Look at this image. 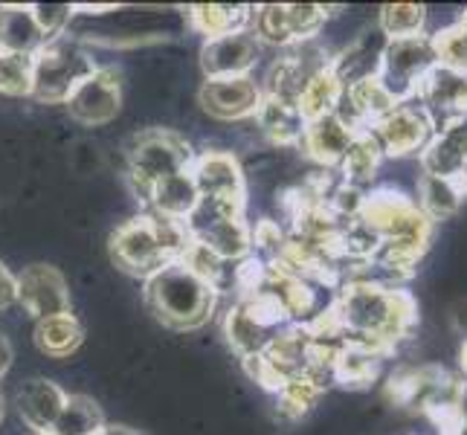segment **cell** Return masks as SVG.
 Returning <instances> with one entry per match:
<instances>
[{
  "instance_id": "6da1fadb",
  "label": "cell",
  "mask_w": 467,
  "mask_h": 435,
  "mask_svg": "<svg viewBox=\"0 0 467 435\" xmlns=\"http://www.w3.org/2000/svg\"><path fill=\"white\" fill-rule=\"evenodd\" d=\"M331 314L343 328L346 340L375 343L383 348H395L398 340L415 328L418 305L415 296L404 287H392L375 279L346 282L331 302Z\"/></svg>"
},
{
  "instance_id": "7a4b0ae2",
  "label": "cell",
  "mask_w": 467,
  "mask_h": 435,
  "mask_svg": "<svg viewBox=\"0 0 467 435\" xmlns=\"http://www.w3.org/2000/svg\"><path fill=\"white\" fill-rule=\"evenodd\" d=\"M189 244V230L181 221H169L160 215H137L125 221L110 235V259L131 276L149 279L157 270L181 259Z\"/></svg>"
},
{
  "instance_id": "3957f363",
  "label": "cell",
  "mask_w": 467,
  "mask_h": 435,
  "mask_svg": "<svg viewBox=\"0 0 467 435\" xmlns=\"http://www.w3.org/2000/svg\"><path fill=\"white\" fill-rule=\"evenodd\" d=\"M218 290L181 262H171L146 279L149 311L174 331H195L213 316Z\"/></svg>"
},
{
  "instance_id": "277c9868",
  "label": "cell",
  "mask_w": 467,
  "mask_h": 435,
  "mask_svg": "<svg viewBox=\"0 0 467 435\" xmlns=\"http://www.w3.org/2000/svg\"><path fill=\"white\" fill-rule=\"evenodd\" d=\"M192 163H195V151H192L189 140L169 128L142 131L128 145V181L142 201H149L151 189L160 181L189 171Z\"/></svg>"
},
{
  "instance_id": "5b68a950",
  "label": "cell",
  "mask_w": 467,
  "mask_h": 435,
  "mask_svg": "<svg viewBox=\"0 0 467 435\" xmlns=\"http://www.w3.org/2000/svg\"><path fill=\"white\" fill-rule=\"evenodd\" d=\"M96 70V61L78 41H47L32 56V99L41 105H64L70 93Z\"/></svg>"
},
{
  "instance_id": "8992f818",
  "label": "cell",
  "mask_w": 467,
  "mask_h": 435,
  "mask_svg": "<svg viewBox=\"0 0 467 435\" xmlns=\"http://www.w3.org/2000/svg\"><path fill=\"white\" fill-rule=\"evenodd\" d=\"M363 223H368L380 241H418V244H430L432 241V223L415 198L404 195L392 186H383L375 192H366L363 209L358 215Z\"/></svg>"
},
{
  "instance_id": "52a82bcc",
  "label": "cell",
  "mask_w": 467,
  "mask_h": 435,
  "mask_svg": "<svg viewBox=\"0 0 467 435\" xmlns=\"http://www.w3.org/2000/svg\"><path fill=\"white\" fill-rule=\"evenodd\" d=\"M432 67H436V53H432V41L424 32L415 38L386 41L375 76L395 102H410Z\"/></svg>"
},
{
  "instance_id": "ba28073f",
  "label": "cell",
  "mask_w": 467,
  "mask_h": 435,
  "mask_svg": "<svg viewBox=\"0 0 467 435\" xmlns=\"http://www.w3.org/2000/svg\"><path fill=\"white\" fill-rule=\"evenodd\" d=\"M285 326H291L285 311L267 294H259L253 299H238L233 305L227 319H223V337H227L230 348L238 357L247 360L262 354Z\"/></svg>"
},
{
  "instance_id": "9c48e42d",
  "label": "cell",
  "mask_w": 467,
  "mask_h": 435,
  "mask_svg": "<svg viewBox=\"0 0 467 435\" xmlns=\"http://www.w3.org/2000/svg\"><path fill=\"white\" fill-rule=\"evenodd\" d=\"M372 137L378 140L383 157H410V154H421L427 149V142L436 137L432 134V125L424 114V108L415 99L410 102H398L389 114L378 119L372 128Z\"/></svg>"
},
{
  "instance_id": "30bf717a",
  "label": "cell",
  "mask_w": 467,
  "mask_h": 435,
  "mask_svg": "<svg viewBox=\"0 0 467 435\" xmlns=\"http://www.w3.org/2000/svg\"><path fill=\"white\" fill-rule=\"evenodd\" d=\"M415 102L424 108L432 134H441L444 128L467 117V73H456L436 64L424 76L421 88L415 93Z\"/></svg>"
},
{
  "instance_id": "8fae6325",
  "label": "cell",
  "mask_w": 467,
  "mask_h": 435,
  "mask_svg": "<svg viewBox=\"0 0 467 435\" xmlns=\"http://www.w3.org/2000/svg\"><path fill=\"white\" fill-rule=\"evenodd\" d=\"M67 114L88 128H99L114 122L119 108H122V88H119V73L114 67H96L82 85H78L70 99L64 102Z\"/></svg>"
},
{
  "instance_id": "7c38bea8",
  "label": "cell",
  "mask_w": 467,
  "mask_h": 435,
  "mask_svg": "<svg viewBox=\"0 0 467 435\" xmlns=\"http://www.w3.org/2000/svg\"><path fill=\"white\" fill-rule=\"evenodd\" d=\"M18 302L36 319L70 314V285L53 264H29L18 276Z\"/></svg>"
},
{
  "instance_id": "4fadbf2b",
  "label": "cell",
  "mask_w": 467,
  "mask_h": 435,
  "mask_svg": "<svg viewBox=\"0 0 467 435\" xmlns=\"http://www.w3.org/2000/svg\"><path fill=\"white\" fill-rule=\"evenodd\" d=\"M198 102L209 117L235 122L255 117L262 105V88L253 82L250 76L238 78H206L198 90Z\"/></svg>"
},
{
  "instance_id": "5bb4252c",
  "label": "cell",
  "mask_w": 467,
  "mask_h": 435,
  "mask_svg": "<svg viewBox=\"0 0 467 435\" xmlns=\"http://www.w3.org/2000/svg\"><path fill=\"white\" fill-rule=\"evenodd\" d=\"M259 56H262V41L253 36V29H244L223 38L203 41L201 67L206 78H238V76H250Z\"/></svg>"
},
{
  "instance_id": "9a60e30c",
  "label": "cell",
  "mask_w": 467,
  "mask_h": 435,
  "mask_svg": "<svg viewBox=\"0 0 467 435\" xmlns=\"http://www.w3.org/2000/svg\"><path fill=\"white\" fill-rule=\"evenodd\" d=\"M201 198H244V171L238 157L230 151H203L195 154V163L189 169Z\"/></svg>"
},
{
  "instance_id": "2e32d148",
  "label": "cell",
  "mask_w": 467,
  "mask_h": 435,
  "mask_svg": "<svg viewBox=\"0 0 467 435\" xmlns=\"http://www.w3.org/2000/svg\"><path fill=\"white\" fill-rule=\"evenodd\" d=\"M262 294H267L273 302L285 311V316L291 322H311L317 314V290L311 282H305L296 273H287L279 264H267V279Z\"/></svg>"
},
{
  "instance_id": "e0dca14e",
  "label": "cell",
  "mask_w": 467,
  "mask_h": 435,
  "mask_svg": "<svg viewBox=\"0 0 467 435\" xmlns=\"http://www.w3.org/2000/svg\"><path fill=\"white\" fill-rule=\"evenodd\" d=\"M354 134L358 131H351L340 117L328 114V117L305 125V134H302L299 145L305 149V154H308L314 163H319L322 169H337L340 166V160L346 157Z\"/></svg>"
},
{
  "instance_id": "ac0fdd59",
  "label": "cell",
  "mask_w": 467,
  "mask_h": 435,
  "mask_svg": "<svg viewBox=\"0 0 467 435\" xmlns=\"http://www.w3.org/2000/svg\"><path fill=\"white\" fill-rule=\"evenodd\" d=\"M421 171L430 177H456L467 171V117L436 134L418 154Z\"/></svg>"
},
{
  "instance_id": "d6986e66",
  "label": "cell",
  "mask_w": 467,
  "mask_h": 435,
  "mask_svg": "<svg viewBox=\"0 0 467 435\" xmlns=\"http://www.w3.org/2000/svg\"><path fill=\"white\" fill-rule=\"evenodd\" d=\"M64 404H67V392L58 383L44 378L24 383V389L18 392V412L24 418V424L29 430H36L38 435H50Z\"/></svg>"
},
{
  "instance_id": "ffe728a7",
  "label": "cell",
  "mask_w": 467,
  "mask_h": 435,
  "mask_svg": "<svg viewBox=\"0 0 467 435\" xmlns=\"http://www.w3.org/2000/svg\"><path fill=\"white\" fill-rule=\"evenodd\" d=\"M467 201V171L456 177H430L421 174L418 181V209L436 223L453 218Z\"/></svg>"
},
{
  "instance_id": "44dd1931",
  "label": "cell",
  "mask_w": 467,
  "mask_h": 435,
  "mask_svg": "<svg viewBox=\"0 0 467 435\" xmlns=\"http://www.w3.org/2000/svg\"><path fill=\"white\" fill-rule=\"evenodd\" d=\"M44 44H47V38L36 24L32 4L0 6V53L36 56Z\"/></svg>"
},
{
  "instance_id": "7402d4cb",
  "label": "cell",
  "mask_w": 467,
  "mask_h": 435,
  "mask_svg": "<svg viewBox=\"0 0 467 435\" xmlns=\"http://www.w3.org/2000/svg\"><path fill=\"white\" fill-rule=\"evenodd\" d=\"M386 354H389V348L383 346L346 340L340 357L334 363V383L348 386V389H363V386H368L378 378L380 360Z\"/></svg>"
},
{
  "instance_id": "603a6c76",
  "label": "cell",
  "mask_w": 467,
  "mask_h": 435,
  "mask_svg": "<svg viewBox=\"0 0 467 435\" xmlns=\"http://www.w3.org/2000/svg\"><path fill=\"white\" fill-rule=\"evenodd\" d=\"M146 203H151L154 215L186 223V218L195 212V206L201 203V192H198L195 181H192V174L181 171V174L166 177V181H160L151 189Z\"/></svg>"
},
{
  "instance_id": "cb8c5ba5",
  "label": "cell",
  "mask_w": 467,
  "mask_h": 435,
  "mask_svg": "<svg viewBox=\"0 0 467 435\" xmlns=\"http://www.w3.org/2000/svg\"><path fill=\"white\" fill-rule=\"evenodd\" d=\"M192 238H198L201 244H206L218 255V259L230 262V264L247 259V255L253 253V233H250V223L244 221V215L218 221V223H213V227H206L203 233L192 235Z\"/></svg>"
},
{
  "instance_id": "d4e9b609",
  "label": "cell",
  "mask_w": 467,
  "mask_h": 435,
  "mask_svg": "<svg viewBox=\"0 0 467 435\" xmlns=\"http://www.w3.org/2000/svg\"><path fill=\"white\" fill-rule=\"evenodd\" d=\"M255 122L265 131V137L276 145H299L305 134V119L299 117L296 105L273 99L262 93V105L255 110Z\"/></svg>"
},
{
  "instance_id": "484cf974",
  "label": "cell",
  "mask_w": 467,
  "mask_h": 435,
  "mask_svg": "<svg viewBox=\"0 0 467 435\" xmlns=\"http://www.w3.org/2000/svg\"><path fill=\"white\" fill-rule=\"evenodd\" d=\"M380 163H383V151L378 140L372 137V131H358L348 145L346 157L340 160V166H337V171H340L343 183L366 192V186L372 183V177L378 174Z\"/></svg>"
},
{
  "instance_id": "4316f807",
  "label": "cell",
  "mask_w": 467,
  "mask_h": 435,
  "mask_svg": "<svg viewBox=\"0 0 467 435\" xmlns=\"http://www.w3.org/2000/svg\"><path fill=\"white\" fill-rule=\"evenodd\" d=\"M189 21L206 41L244 32L253 24V6H227V4H201L189 9Z\"/></svg>"
},
{
  "instance_id": "83f0119b",
  "label": "cell",
  "mask_w": 467,
  "mask_h": 435,
  "mask_svg": "<svg viewBox=\"0 0 467 435\" xmlns=\"http://www.w3.org/2000/svg\"><path fill=\"white\" fill-rule=\"evenodd\" d=\"M343 99V82L334 76L331 67L319 70L317 76H311L308 82H305L299 99H296V110L299 117L305 119V125L314 122V119H322L328 114H337V105Z\"/></svg>"
},
{
  "instance_id": "f1b7e54d",
  "label": "cell",
  "mask_w": 467,
  "mask_h": 435,
  "mask_svg": "<svg viewBox=\"0 0 467 435\" xmlns=\"http://www.w3.org/2000/svg\"><path fill=\"white\" fill-rule=\"evenodd\" d=\"M82 340H85V328L73 314L47 316L38 319L36 326V346L44 354H50V357H70L82 346Z\"/></svg>"
},
{
  "instance_id": "f546056e",
  "label": "cell",
  "mask_w": 467,
  "mask_h": 435,
  "mask_svg": "<svg viewBox=\"0 0 467 435\" xmlns=\"http://www.w3.org/2000/svg\"><path fill=\"white\" fill-rule=\"evenodd\" d=\"M105 430V415L93 398L88 395H67L56 427L50 435H99Z\"/></svg>"
},
{
  "instance_id": "4dcf8cb0",
  "label": "cell",
  "mask_w": 467,
  "mask_h": 435,
  "mask_svg": "<svg viewBox=\"0 0 467 435\" xmlns=\"http://www.w3.org/2000/svg\"><path fill=\"white\" fill-rule=\"evenodd\" d=\"M424 26H427V6L421 4H386L380 9L378 29L386 41L424 36Z\"/></svg>"
},
{
  "instance_id": "1f68e13d",
  "label": "cell",
  "mask_w": 467,
  "mask_h": 435,
  "mask_svg": "<svg viewBox=\"0 0 467 435\" xmlns=\"http://www.w3.org/2000/svg\"><path fill=\"white\" fill-rule=\"evenodd\" d=\"M326 392V386H322L319 380H314L311 375H299L294 378L291 383L285 386V389L276 395L279 398V415L282 418H291V421H296V418H302L305 412H308L319 395Z\"/></svg>"
},
{
  "instance_id": "d6a6232c",
  "label": "cell",
  "mask_w": 467,
  "mask_h": 435,
  "mask_svg": "<svg viewBox=\"0 0 467 435\" xmlns=\"http://www.w3.org/2000/svg\"><path fill=\"white\" fill-rule=\"evenodd\" d=\"M253 36L262 44H273V47H291V29H287V15H285V4H265V6H253Z\"/></svg>"
},
{
  "instance_id": "836d02e7",
  "label": "cell",
  "mask_w": 467,
  "mask_h": 435,
  "mask_svg": "<svg viewBox=\"0 0 467 435\" xmlns=\"http://www.w3.org/2000/svg\"><path fill=\"white\" fill-rule=\"evenodd\" d=\"M430 41L439 67L467 73V32L459 26V21L439 29L436 36H430Z\"/></svg>"
},
{
  "instance_id": "e575fe53",
  "label": "cell",
  "mask_w": 467,
  "mask_h": 435,
  "mask_svg": "<svg viewBox=\"0 0 467 435\" xmlns=\"http://www.w3.org/2000/svg\"><path fill=\"white\" fill-rule=\"evenodd\" d=\"M0 96L9 99L32 96V56L0 53Z\"/></svg>"
},
{
  "instance_id": "d590c367",
  "label": "cell",
  "mask_w": 467,
  "mask_h": 435,
  "mask_svg": "<svg viewBox=\"0 0 467 435\" xmlns=\"http://www.w3.org/2000/svg\"><path fill=\"white\" fill-rule=\"evenodd\" d=\"M285 15H287V29H291V41L302 44V41H317L319 29L326 26L328 6H319V4H285Z\"/></svg>"
},
{
  "instance_id": "8d00e7d4",
  "label": "cell",
  "mask_w": 467,
  "mask_h": 435,
  "mask_svg": "<svg viewBox=\"0 0 467 435\" xmlns=\"http://www.w3.org/2000/svg\"><path fill=\"white\" fill-rule=\"evenodd\" d=\"M250 233H253V255L255 259H262L265 264H273L279 259V253L285 247V230L279 227V221H270V218H262L259 223H250Z\"/></svg>"
},
{
  "instance_id": "74e56055",
  "label": "cell",
  "mask_w": 467,
  "mask_h": 435,
  "mask_svg": "<svg viewBox=\"0 0 467 435\" xmlns=\"http://www.w3.org/2000/svg\"><path fill=\"white\" fill-rule=\"evenodd\" d=\"M32 15H36V24L44 32L47 41H56L64 36L70 18H73V6L70 4H32Z\"/></svg>"
},
{
  "instance_id": "f35d334b",
  "label": "cell",
  "mask_w": 467,
  "mask_h": 435,
  "mask_svg": "<svg viewBox=\"0 0 467 435\" xmlns=\"http://www.w3.org/2000/svg\"><path fill=\"white\" fill-rule=\"evenodd\" d=\"M18 302V276H12L9 267L0 262V308H12Z\"/></svg>"
},
{
  "instance_id": "ab89813d",
  "label": "cell",
  "mask_w": 467,
  "mask_h": 435,
  "mask_svg": "<svg viewBox=\"0 0 467 435\" xmlns=\"http://www.w3.org/2000/svg\"><path fill=\"white\" fill-rule=\"evenodd\" d=\"M450 319H453V328L467 340V299H459L453 308H450Z\"/></svg>"
},
{
  "instance_id": "60d3db41",
  "label": "cell",
  "mask_w": 467,
  "mask_h": 435,
  "mask_svg": "<svg viewBox=\"0 0 467 435\" xmlns=\"http://www.w3.org/2000/svg\"><path fill=\"white\" fill-rule=\"evenodd\" d=\"M12 357H15L12 343L6 340V334H0V380H4V378H6V372L12 368Z\"/></svg>"
},
{
  "instance_id": "b9f144b4",
  "label": "cell",
  "mask_w": 467,
  "mask_h": 435,
  "mask_svg": "<svg viewBox=\"0 0 467 435\" xmlns=\"http://www.w3.org/2000/svg\"><path fill=\"white\" fill-rule=\"evenodd\" d=\"M99 435H149L142 430H134V427H119V424H105V430Z\"/></svg>"
},
{
  "instance_id": "7bdbcfd3",
  "label": "cell",
  "mask_w": 467,
  "mask_h": 435,
  "mask_svg": "<svg viewBox=\"0 0 467 435\" xmlns=\"http://www.w3.org/2000/svg\"><path fill=\"white\" fill-rule=\"evenodd\" d=\"M459 366H462V372L467 378V340L462 343V351H459Z\"/></svg>"
},
{
  "instance_id": "ee69618b",
  "label": "cell",
  "mask_w": 467,
  "mask_h": 435,
  "mask_svg": "<svg viewBox=\"0 0 467 435\" xmlns=\"http://www.w3.org/2000/svg\"><path fill=\"white\" fill-rule=\"evenodd\" d=\"M459 26H462L464 32H467V9L462 12V18H459Z\"/></svg>"
},
{
  "instance_id": "f6af8a7d",
  "label": "cell",
  "mask_w": 467,
  "mask_h": 435,
  "mask_svg": "<svg viewBox=\"0 0 467 435\" xmlns=\"http://www.w3.org/2000/svg\"><path fill=\"white\" fill-rule=\"evenodd\" d=\"M0 421H4V395H0Z\"/></svg>"
},
{
  "instance_id": "bcb514c9",
  "label": "cell",
  "mask_w": 467,
  "mask_h": 435,
  "mask_svg": "<svg viewBox=\"0 0 467 435\" xmlns=\"http://www.w3.org/2000/svg\"><path fill=\"white\" fill-rule=\"evenodd\" d=\"M464 430H467V415H464Z\"/></svg>"
}]
</instances>
